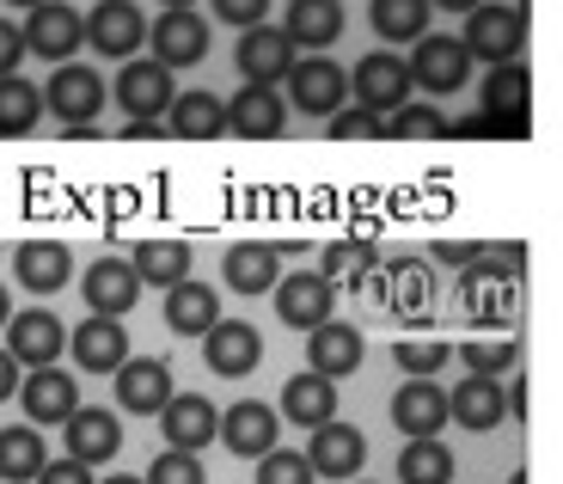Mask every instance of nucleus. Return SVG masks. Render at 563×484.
Wrapping results in <instances>:
<instances>
[{
	"label": "nucleus",
	"instance_id": "nucleus-1",
	"mask_svg": "<svg viewBox=\"0 0 563 484\" xmlns=\"http://www.w3.org/2000/svg\"><path fill=\"white\" fill-rule=\"evenodd\" d=\"M521 271H527L521 245H503V252H490V245H484V252L460 271V307L478 319V326H496V319H508V314H515V288H521Z\"/></svg>",
	"mask_w": 563,
	"mask_h": 484
},
{
	"label": "nucleus",
	"instance_id": "nucleus-2",
	"mask_svg": "<svg viewBox=\"0 0 563 484\" xmlns=\"http://www.w3.org/2000/svg\"><path fill=\"white\" fill-rule=\"evenodd\" d=\"M465 56H484L490 68L503 62H521L527 50V7L521 0H478L472 13H465Z\"/></svg>",
	"mask_w": 563,
	"mask_h": 484
},
{
	"label": "nucleus",
	"instance_id": "nucleus-3",
	"mask_svg": "<svg viewBox=\"0 0 563 484\" xmlns=\"http://www.w3.org/2000/svg\"><path fill=\"white\" fill-rule=\"evenodd\" d=\"M43 92V111H56V123H92V117L104 111V74L86 68V62H56V74H49V86H37Z\"/></svg>",
	"mask_w": 563,
	"mask_h": 484
},
{
	"label": "nucleus",
	"instance_id": "nucleus-4",
	"mask_svg": "<svg viewBox=\"0 0 563 484\" xmlns=\"http://www.w3.org/2000/svg\"><path fill=\"white\" fill-rule=\"evenodd\" d=\"M405 68H410V86H422V92L448 99V92H460V86H465V74H472V56H465V43H460V37H435V31H422Z\"/></svg>",
	"mask_w": 563,
	"mask_h": 484
},
{
	"label": "nucleus",
	"instance_id": "nucleus-5",
	"mask_svg": "<svg viewBox=\"0 0 563 484\" xmlns=\"http://www.w3.org/2000/svg\"><path fill=\"white\" fill-rule=\"evenodd\" d=\"M350 86H355V105L374 111V117H393L398 105H410V68L393 50H367V56L355 62Z\"/></svg>",
	"mask_w": 563,
	"mask_h": 484
},
{
	"label": "nucleus",
	"instance_id": "nucleus-6",
	"mask_svg": "<svg viewBox=\"0 0 563 484\" xmlns=\"http://www.w3.org/2000/svg\"><path fill=\"white\" fill-rule=\"evenodd\" d=\"M19 37H25V56L74 62V50H86V19L74 13L68 0H43V7H31V25Z\"/></svg>",
	"mask_w": 563,
	"mask_h": 484
},
{
	"label": "nucleus",
	"instance_id": "nucleus-7",
	"mask_svg": "<svg viewBox=\"0 0 563 484\" xmlns=\"http://www.w3.org/2000/svg\"><path fill=\"white\" fill-rule=\"evenodd\" d=\"M68 350V326H62L49 307H25V314L7 319V356L19 369H49V362Z\"/></svg>",
	"mask_w": 563,
	"mask_h": 484
},
{
	"label": "nucleus",
	"instance_id": "nucleus-8",
	"mask_svg": "<svg viewBox=\"0 0 563 484\" xmlns=\"http://www.w3.org/2000/svg\"><path fill=\"white\" fill-rule=\"evenodd\" d=\"M202 362H209L221 381H245V374L264 362V338H257L252 319H214L202 331Z\"/></svg>",
	"mask_w": 563,
	"mask_h": 484
},
{
	"label": "nucleus",
	"instance_id": "nucleus-9",
	"mask_svg": "<svg viewBox=\"0 0 563 484\" xmlns=\"http://www.w3.org/2000/svg\"><path fill=\"white\" fill-rule=\"evenodd\" d=\"M147 37H154L159 68H190V62L209 56V19L190 13V7H166V13L147 25Z\"/></svg>",
	"mask_w": 563,
	"mask_h": 484
},
{
	"label": "nucleus",
	"instance_id": "nucleus-10",
	"mask_svg": "<svg viewBox=\"0 0 563 484\" xmlns=\"http://www.w3.org/2000/svg\"><path fill=\"white\" fill-rule=\"evenodd\" d=\"M276 314H282V326L312 331V326H324V319H338V288L324 283L319 271L276 276Z\"/></svg>",
	"mask_w": 563,
	"mask_h": 484
},
{
	"label": "nucleus",
	"instance_id": "nucleus-11",
	"mask_svg": "<svg viewBox=\"0 0 563 484\" xmlns=\"http://www.w3.org/2000/svg\"><path fill=\"white\" fill-rule=\"evenodd\" d=\"M350 99V74L331 56H307L288 68V105H300V117H331Z\"/></svg>",
	"mask_w": 563,
	"mask_h": 484
},
{
	"label": "nucleus",
	"instance_id": "nucleus-12",
	"mask_svg": "<svg viewBox=\"0 0 563 484\" xmlns=\"http://www.w3.org/2000/svg\"><path fill=\"white\" fill-rule=\"evenodd\" d=\"M374 288H380V307H386V314H398L405 326H422L429 307H435V271H429L422 257H398Z\"/></svg>",
	"mask_w": 563,
	"mask_h": 484
},
{
	"label": "nucleus",
	"instance_id": "nucleus-13",
	"mask_svg": "<svg viewBox=\"0 0 563 484\" xmlns=\"http://www.w3.org/2000/svg\"><path fill=\"white\" fill-rule=\"evenodd\" d=\"M233 62H240L245 86H276V80H288V68H295L300 56H295V43H288L282 25H252V31H240Z\"/></svg>",
	"mask_w": 563,
	"mask_h": 484
},
{
	"label": "nucleus",
	"instance_id": "nucleus-14",
	"mask_svg": "<svg viewBox=\"0 0 563 484\" xmlns=\"http://www.w3.org/2000/svg\"><path fill=\"white\" fill-rule=\"evenodd\" d=\"M362 460H367V436L355 424H319L312 429V442H307V466H312V479H343L350 484L355 472H362Z\"/></svg>",
	"mask_w": 563,
	"mask_h": 484
},
{
	"label": "nucleus",
	"instance_id": "nucleus-15",
	"mask_svg": "<svg viewBox=\"0 0 563 484\" xmlns=\"http://www.w3.org/2000/svg\"><path fill=\"white\" fill-rule=\"evenodd\" d=\"M227 129L240 142H276L282 129H288V99H282L276 86H240L227 99Z\"/></svg>",
	"mask_w": 563,
	"mask_h": 484
},
{
	"label": "nucleus",
	"instance_id": "nucleus-16",
	"mask_svg": "<svg viewBox=\"0 0 563 484\" xmlns=\"http://www.w3.org/2000/svg\"><path fill=\"white\" fill-rule=\"evenodd\" d=\"M276 436H282V417L269 411V405H257V399L227 405L221 424H214V442H227L240 460H264L269 448H276Z\"/></svg>",
	"mask_w": 563,
	"mask_h": 484
},
{
	"label": "nucleus",
	"instance_id": "nucleus-17",
	"mask_svg": "<svg viewBox=\"0 0 563 484\" xmlns=\"http://www.w3.org/2000/svg\"><path fill=\"white\" fill-rule=\"evenodd\" d=\"M86 43L104 50L111 62H129L141 43H147V19H141L135 0H99L92 19H86Z\"/></svg>",
	"mask_w": 563,
	"mask_h": 484
},
{
	"label": "nucleus",
	"instance_id": "nucleus-18",
	"mask_svg": "<svg viewBox=\"0 0 563 484\" xmlns=\"http://www.w3.org/2000/svg\"><path fill=\"white\" fill-rule=\"evenodd\" d=\"M178 99L172 86V68H159L154 56H129L123 74H117V105L129 117H166V105Z\"/></svg>",
	"mask_w": 563,
	"mask_h": 484
},
{
	"label": "nucleus",
	"instance_id": "nucleus-19",
	"mask_svg": "<svg viewBox=\"0 0 563 484\" xmlns=\"http://www.w3.org/2000/svg\"><path fill=\"white\" fill-rule=\"evenodd\" d=\"M448 424H460V429L508 424V386L490 381V374H465L460 386H448Z\"/></svg>",
	"mask_w": 563,
	"mask_h": 484
},
{
	"label": "nucleus",
	"instance_id": "nucleus-20",
	"mask_svg": "<svg viewBox=\"0 0 563 484\" xmlns=\"http://www.w3.org/2000/svg\"><path fill=\"white\" fill-rule=\"evenodd\" d=\"M13 399L25 405L31 424H68V417L80 411V386H74V374H62L56 362H49V369H31V381H19Z\"/></svg>",
	"mask_w": 563,
	"mask_h": 484
},
{
	"label": "nucleus",
	"instance_id": "nucleus-21",
	"mask_svg": "<svg viewBox=\"0 0 563 484\" xmlns=\"http://www.w3.org/2000/svg\"><path fill=\"white\" fill-rule=\"evenodd\" d=\"M214 424H221V411H214L202 393H172V399L159 405V429H166V442L178 448V454L209 448L214 442Z\"/></svg>",
	"mask_w": 563,
	"mask_h": 484
},
{
	"label": "nucleus",
	"instance_id": "nucleus-22",
	"mask_svg": "<svg viewBox=\"0 0 563 484\" xmlns=\"http://www.w3.org/2000/svg\"><path fill=\"white\" fill-rule=\"evenodd\" d=\"M80 295H86V307H92V314L123 319L129 307L141 300V276L129 271V257H99V264L80 276Z\"/></svg>",
	"mask_w": 563,
	"mask_h": 484
},
{
	"label": "nucleus",
	"instance_id": "nucleus-23",
	"mask_svg": "<svg viewBox=\"0 0 563 484\" xmlns=\"http://www.w3.org/2000/svg\"><path fill=\"white\" fill-rule=\"evenodd\" d=\"M393 424L405 429L410 442H417V436H441V429H448V386L410 374L393 399Z\"/></svg>",
	"mask_w": 563,
	"mask_h": 484
},
{
	"label": "nucleus",
	"instance_id": "nucleus-24",
	"mask_svg": "<svg viewBox=\"0 0 563 484\" xmlns=\"http://www.w3.org/2000/svg\"><path fill=\"white\" fill-rule=\"evenodd\" d=\"M307 369L312 374H324V381H343V374H355L362 369V331L355 326H343V319H324V326H312L307 331Z\"/></svg>",
	"mask_w": 563,
	"mask_h": 484
},
{
	"label": "nucleus",
	"instance_id": "nucleus-25",
	"mask_svg": "<svg viewBox=\"0 0 563 484\" xmlns=\"http://www.w3.org/2000/svg\"><path fill=\"white\" fill-rule=\"evenodd\" d=\"M62 442H68V460H80V466H104V460L123 448V424H117L111 411L80 405V411L62 424Z\"/></svg>",
	"mask_w": 563,
	"mask_h": 484
},
{
	"label": "nucleus",
	"instance_id": "nucleus-26",
	"mask_svg": "<svg viewBox=\"0 0 563 484\" xmlns=\"http://www.w3.org/2000/svg\"><path fill=\"white\" fill-rule=\"evenodd\" d=\"M68 350H74V362H80V369H92V374H117V369L129 362V331H123V319L92 314L80 331H68Z\"/></svg>",
	"mask_w": 563,
	"mask_h": 484
},
{
	"label": "nucleus",
	"instance_id": "nucleus-27",
	"mask_svg": "<svg viewBox=\"0 0 563 484\" xmlns=\"http://www.w3.org/2000/svg\"><path fill=\"white\" fill-rule=\"evenodd\" d=\"M166 399H172V369L159 356H129L123 369H117V405H123V411L154 417Z\"/></svg>",
	"mask_w": 563,
	"mask_h": 484
},
{
	"label": "nucleus",
	"instance_id": "nucleus-28",
	"mask_svg": "<svg viewBox=\"0 0 563 484\" xmlns=\"http://www.w3.org/2000/svg\"><path fill=\"white\" fill-rule=\"evenodd\" d=\"M276 417H288V424H300V429H319V424H331L338 417V381H324V374H295V381L282 386V411Z\"/></svg>",
	"mask_w": 563,
	"mask_h": 484
},
{
	"label": "nucleus",
	"instance_id": "nucleus-29",
	"mask_svg": "<svg viewBox=\"0 0 563 484\" xmlns=\"http://www.w3.org/2000/svg\"><path fill=\"white\" fill-rule=\"evenodd\" d=\"M13 276H19V288H31V295H56V288L74 276V257H68V245H56V240H31V245L13 252Z\"/></svg>",
	"mask_w": 563,
	"mask_h": 484
},
{
	"label": "nucleus",
	"instance_id": "nucleus-30",
	"mask_svg": "<svg viewBox=\"0 0 563 484\" xmlns=\"http://www.w3.org/2000/svg\"><path fill=\"white\" fill-rule=\"evenodd\" d=\"M288 43L295 50H331L343 37V0H288Z\"/></svg>",
	"mask_w": 563,
	"mask_h": 484
},
{
	"label": "nucleus",
	"instance_id": "nucleus-31",
	"mask_svg": "<svg viewBox=\"0 0 563 484\" xmlns=\"http://www.w3.org/2000/svg\"><path fill=\"white\" fill-rule=\"evenodd\" d=\"M214 319H221V295H214L209 283H190V276H184V283L166 288V326H172V331H184V338H202Z\"/></svg>",
	"mask_w": 563,
	"mask_h": 484
},
{
	"label": "nucleus",
	"instance_id": "nucleus-32",
	"mask_svg": "<svg viewBox=\"0 0 563 484\" xmlns=\"http://www.w3.org/2000/svg\"><path fill=\"white\" fill-rule=\"evenodd\" d=\"M276 276H282L276 245H257V240L227 245V288H233V295H269Z\"/></svg>",
	"mask_w": 563,
	"mask_h": 484
},
{
	"label": "nucleus",
	"instance_id": "nucleus-33",
	"mask_svg": "<svg viewBox=\"0 0 563 484\" xmlns=\"http://www.w3.org/2000/svg\"><path fill=\"white\" fill-rule=\"evenodd\" d=\"M166 111H172L166 129L184 135V142H214V135H227V105L214 92H178Z\"/></svg>",
	"mask_w": 563,
	"mask_h": 484
},
{
	"label": "nucleus",
	"instance_id": "nucleus-34",
	"mask_svg": "<svg viewBox=\"0 0 563 484\" xmlns=\"http://www.w3.org/2000/svg\"><path fill=\"white\" fill-rule=\"evenodd\" d=\"M319 276L331 288H367L374 276H380V252H374L367 240H338V245H324Z\"/></svg>",
	"mask_w": 563,
	"mask_h": 484
},
{
	"label": "nucleus",
	"instance_id": "nucleus-35",
	"mask_svg": "<svg viewBox=\"0 0 563 484\" xmlns=\"http://www.w3.org/2000/svg\"><path fill=\"white\" fill-rule=\"evenodd\" d=\"M129 271L141 276V288L154 283V288H172L190 276V245L184 240H141L135 257H129Z\"/></svg>",
	"mask_w": 563,
	"mask_h": 484
},
{
	"label": "nucleus",
	"instance_id": "nucleus-36",
	"mask_svg": "<svg viewBox=\"0 0 563 484\" xmlns=\"http://www.w3.org/2000/svg\"><path fill=\"white\" fill-rule=\"evenodd\" d=\"M43 460H49V448H43L37 424H13V429H0V479H7V484H31V479H37Z\"/></svg>",
	"mask_w": 563,
	"mask_h": 484
},
{
	"label": "nucleus",
	"instance_id": "nucleus-37",
	"mask_svg": "<svg viewBox=\"0 0 563 484\" xmlns=\"http://www.w3.org/2000/svg\"><path fill=\"white\" fill-rule=\"evenodd\" d=\"M398 479L405 484H453V454L435 436H417V442L398 448Z\"/></svg>",
	"mask_w": 563,
	"mask_h": 484
},
{
	"label": "nucleus",
	"instance_id": "nucleus-38",
	"mask_svg": "<svg viewBox=\"0 0 563 484\" xmlns=\"http://www.w3.org/2000/svg\"><path fill=\"white\" fill-rule=\"evenodd\" d=\"M43 117V92L19 74H0V135H31Z\"/></svg>",
	"mask_w": 563,
	"mask_h": 484
},
{
	"label": "nucleus",
	"instance_id": "nucleus-39",
	"mask_svg": "<svg viewBox=\"0 0 563 484\" xmlns=\"http://www.w3.org/2000/svg\"><path fill=\"white\" fill-rule=\"evenodd\" d=\"M429 0H374V31H380L386 43H417L422 31H429Z\"/></svg>",
	"mask_w": 563,
	"mask_h": 484
},
{
	"label": "nucleus",
	"instance_id": "nucleus-40",
	"mask_svg": "<svg viewBox=\"0 0 563 484\" xmlns=\"http://www.w3.org/2000/svg\"><path fill=\"white\" fill-rule=\"evenodd\" d=\"M460 362H465V374H490V381H503V374L521 362V343L515 338H472V343H460Z\"/></svg>",
	"mask_w": 563,
	"mask_h": 484
},
{
	"label": "nucleus",
	"instance_id": "nucleus-41",
	"mask_svg": "<svg viewBox=\"0 0 563 484\" xmlns=\"http://www.w3.org/2000/svg\"><path fill=\"white\" fill-rule=\"evenodd\" d=\"M386 135H398V142H441V135H448V117H441L435 105L410 99L386 117Z\"/></svg>",
	"mask_w": 563,
	"mask_h": 484
},
{
	"label": "nucleus",
	"instance_id": "nucleus-42",
	"mask_svg": "<svg viewBox=\"0 0 563 484\" xmlns=\"http://www.w3.org/2000/svg\"><path fill=\"white\" fill-rule=\"evenodd\" d=\"M324 129H331V142H380L386 117L362 111V105H338V111L324 117Z\"/></svg>",
	"mask_w": 563,
	"mask_h": 484
},
{
	"label": "nucleus",
	"instance_id": "nucleus-43",
	"mask_svg": "<svg viewBox=\"0 0 563 484\" xmlns=\"http://www.w3.org/2000/svg\"><path fill=\"white\" fill-rule=\"evenodd\" d=\"M393 356L405 374L435 381V369H448V338H405V343H393Z\"/></svg>",
	"mask_w": 563,
	"mask_h": 484
},
{
	"label": "nucleus",
	"instance_id": "nucleus-44",
	"mask_svg": "<svg viewBox=\"0 0 563 484\" xmlns=\"http://www.w3.org/2000/svg\"><path fill=\"white\" fill-rule=\"evenodd\" d=\"M141 484H209V472H202L197 454H178V448H166V454L147 466V479Z\"/></svg>",
	"mask_w": 563,
	"mask_h": 484
},
{
	"label": "nucleus",
	"instance_id": "nucleus-45",
	"mask_svg": "<svg viewBox=\"0 0 563 484\" xmlns=\"http://www.w3.org/2000/svg\"><path fill=\"white\" fill-rule=\"evenodd\" d=\"M257 484H312V466H307V454L269 448V454L257 460Z\"/></svg>",
	"mask_w": 563,
	"mask_h": 484
},
{
	"label": "nucleus",
	"instance_id": "nucleus-46",
	"mask_svg": "<svg viewBox=\"0 0 563 484\" xmlns=\"http://www.w3.org/2000/svg\"><path fill=\"white\" fill-rule=\"evenodd\" d=\"M264 13H269V0H214V19H227V25H240V31L264 25Z\"/></svg>",
	"mask_w": 563,
	"mask_h": 484
},
{
	"label": "nucleus",
	"instance_id": "nucleus-47",
	"mask_svg": "<svg viewBox=\"0 0 563 484\" xmlns=\"http://www.w3.org/2000/svg\"><path fill=\"white\" fill-rule=\"evenodd\" d=\"M31 484H92V466H80V460L62 454V460H43Z\"/></svg>",
	"mask_w": 563,
	"mask_h": 484
},
{
	"label": "nucleus",
	"instance_id": "nucleus-48",
	"mask_svg": "<svg viewBox=\"0 0 563 484\" xmlns=\"http://www.w3.org/2000/svg\"><path fill=\"white\" fill-rule=\"evenodd\" d=\"M19 56H25V37H19V25L0 19V74H19Z\"/></svg>",
	"mask_w": 563,
	"mask_h": 484
},
{
	"label": "nucleus",
	"instance_id": "nucleus-49",
	"mask_svg": "<svg viewBox=\"0 0 563 484\" xmlns=\"http://www.w3.org/2000/svg\"><path fill=\"white\" fill-rule=\"evenodd\" d=\"M478 252H484L478 240H448V245H435V257H441V264H453V271H465Z\"/></svg>",
	"mask_w": 563,
	"mask_h": 484
},
{
	"label": "nucleus",
	"instance_id": "nucleus-50",
	"mask_svg": "<svg viewBox=\"0 0 563 484\" xmlns=\"http://www.w3.org/2000/svg\"><path fill=\"white\" fill-rule=\"evenodd\" d=\"M123 135L129 142H159V135H172V129H166V117H129Z\"/></svg>",
	"mask_w": 563,
	"mask_h": 484
},
{
	"label": "nucleus",
	"instance_id": "nucleus-51",
	"mask_svg": "<svg viewBox=\"0 0 563 484\" xmlns=\"http://www.w3.org/2000/svg\"><path fill=\"white\" fill-rule=\"evenodd\" d=\"M19 381H25V374H19V362L7 356V350H0V405H7V399L19 393Z\"/></svg>",
	"mask_w": 563,
	"mask_h": 484
},
{
	"label": "nucleus",
	"instance_id": "nucleus-52",
	"mask_svg": "<svg viewBox=\"0 0 563 484\" xmlns=\"http://www.w3.org/2000/svg\"><path fill=\"white\" fill-rule=\"evenodd\" d=\"M429 7H448V13H472L478 0H429Z\"/></svg>",
	"mask_w": 563,
	"mask_h": 484
},
{
	"label": "nucleus",
	"instance_id": "nucleus-53",
	"mask_svg": "<svg viewBox=\"0 0 563 484\" xmlns=\"http://www.w3.org/2000/svg\"><path fill=\"white\" fill-rule=\"evenodd\" d=\"M7 319H13V295H7V288H0V326H7Z\"/></svg>",
	"mask_w": 563,
	"mask_h": 484
},
{
	"label": "nucleus",
	"instance_id": "nucleus-54",
	"mask_svg": "<svg viewBox=\"0 0 563 484\" xmlns=\"http://www.w3.org/2000/svg\"><path fill=\"white\" fill-rule=\"evenodd\" d=\"M104 484H141V479H129V472H111V479H104Z\"/></svg>",
	"mask_w": 563,
	"mask_h": 484
},
{
	"label": "nucleus",
	"instance_id": "nucleus-55",
	"mask_svg": "<svg viewBox=\"0 0 563 484\" xmlns=\"http://www.w3.org/2000/svg\"><path fill=\"white\" fill-rule=\"evenodd\" d=\"M13 7H43V0H13Z\"/></svg>",
	"mask_w": 563,
	"mask_h": 484
},
{
	"label": "nucleus",
	"instance_id": "nucleus-56",
	"mask_svg": "<svg viewBox=\"0 0 563 484\" xmlns=\"http://www.w3.org/2000/svg\"><path fill=\"white\" fill-rule=\"evenodd\" d=\"M508 484H527V472H515V479H508Z\"/></svg>",
	"mask_w": 563,
	"mask_h": 484
},
{
	"label": "nucleus",
	"instance_id": "nucleus-57",
	"mask_svg": "<svg viewBox=\"0 0 563 484\" xmlns=\"http://www.w3.org/2000/svg\"><path fill=\"white\" fill-rule=\"evenodd\" d=\"M166 7H190V0H166Z\"/></svg>",
	"mask_w": 563,
	"mask_h": 484
}]
</instances>
